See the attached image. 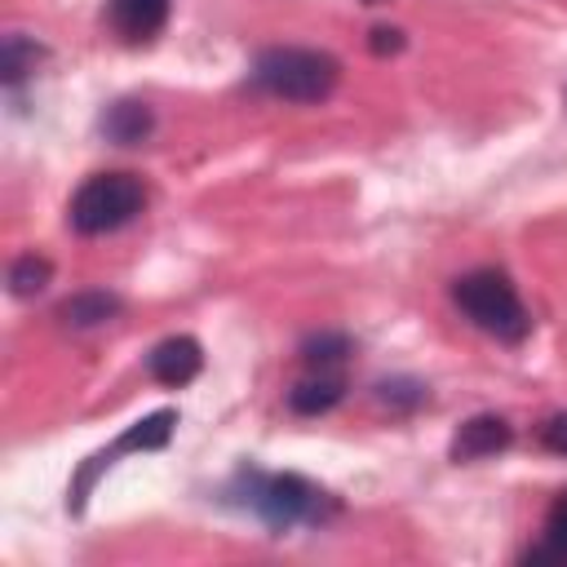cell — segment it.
<instances>
[{"mask_svg": "<svg viewBox=\"0 0 567 567\" xmlns=\"http://www.w3.org/2000/svg\"><path fill=\"white\" fill-rule=\"evenodd\" d=\"M337 75H341V66L332 53L297 49V44L261 49L252 62V84L284 102H323L337 89Z\"/></svg>", "mask_w": 567, "mask_h": 567, "instance_id": "cell-1", "label": "cell"}, {"mask_svg": "<svg viewBox=\"0 0 567 567\" xmlns=\"http://www.w3.org/2000/svg\"><path fill=\"white\" fill-rule=\"evenodd\" d=\"M452 301L461 306V315H465L478 332H487V337H496V341H523V337L532 332V315H527L518 288L509 284V275H501V270H492V266L461 275V279L452 284Z\"/></svg>", "mask_w": 567, "mask_h": 567, "instance_id": "cell-2", "label": "cell"}, {"mask_svg": "<svg viewBox=\"0 0 567 567\" xmlns=\"http://www.w3.org/2000/svg\"><path fill=\"white\" fill-rule=\"evenodd\" d=\"M146 208V186L133 173H93L84 177V186L71 195V226L80 235H106L128 226L137 213Z\"/></svg>", "mask_w": 567, "mask_h": 567, "instance_id": "cell-3", "label": "cell"}, {"mask_svg": "<svg viewBox=\"0 0 567 567\" xmlns=\"http://www.w3.org/2000/svg\"><path fill=\"white\" fill-rule=\"evenodd\" d=\"M248 478V505L275 527V532H288V527H301V523H323L337 505L323 487H315L310 478L301 474H244Z\"/></svg>", "mask_w": 567, "mask_h": 567, "instance_id": "cell-4", "label": "cell"}, {"mask_svg": "<svg viewBox=\"0 0 567 567\" xmlns=\"http://www.w3.org/2000/svg\"><path fill=\"white\" fill-rule=\"evenodd\" d=\"M173 425H177V412H173V408H159V412L142 416L137 425H128L111 447H102L97 456H89V465L80 470V478H75V487H71V509H80V505H84V496H89L93 478H97L115 456H124V452H155V447H164V443H168V434H173Z\"/></svg>", "mask_w": 567, "mask_h": 567, "instance_id": "cell-5", "label": "cell"}, {"mask_svg": "<svg viewBox=\"0 0 567 567\" xmlns=\"http://www.w3.org/2000/svg\"><path fill=\"white\" fill-rule=\"evenodd\" d=\"M146 368H151V377H155L159 385H173V390H177V385H186V381L199 377L204 350H199L195 337H164V341L151 350Z\"/></svg>", "mask_w": 567, "mask_h": 567, "instance_id": "cell-6", "label": "cell"}, {"mask_svg": "<svg viewBox=\"0 0 567 567\" xmlns=\"http://www.w3.org/2000/svg\"><path fill=\"white\" fill-rule=\"evenodd\" d=\"M106 13L124 44H151L168 22V0H111Z\"/></svg>", "mask_w": 567, "mask_h": 567, "instance_id": "cell-7", "label": "cell"}, {"mask_svg": "<svg viewBox=\"0 0 567 567\" xmlns=\"http://www.w3.org/2000/svg\"><path fill=\"white\" fill-rule=\"evenodd\" d=\"M509 439H514V430L501 421V416H470L461 430H456V439H452V461H483V456H496L501 447H509Z\"/></svg>", "mask_w": 567, "mask_h": 567, "instance_id": "cell-8", "label": "cell"}, {"mask_svg": "<svg viewBox=\"0 0 567 567\" xmlns=\"http://www.w3.org/2000/svg\"><path fill=\"white\" fill-rule=\"evenodd\" d=\"M341 390H346V385H341L337 372H315V368H310V377L292 385L288 403H292V412H301V416H319V412H328V408L341 399Z\"/></svg>", "mask_w": 567, "mask_h": 567, "instance_id": "cell-9", "label": "cell"}, {"mask_svg": "<svg viewBox=\"0 0 567 567\" xmlns=\"http://www.w3.org/2000/svg\"><path fill=\"white\" fill-rule=\"evenodd\" d=\"M151 106L146 102H115L106 115H102V133L111 137V142H120V146H133V142H142L146 133H151Z\"/></svg>", "mask_w": 567, "mask_h": 567, "instance_id": "cell-10", "label": "cell"}, {"mask_svg": "<svg viewBox=\"0 0 567 567\" xmlns=\"http://www.w3.org/2000/svg\"><path fill=\"white\" fill-rule=\"evenodd\" d=\"M115 310H120V297L111 292H75L71 301L58 306V319L66 328H93V323H106Z\"/></svg>", "mask_w": 567, "mask_h": 567, "instance_id": "cell-11", "label": "cell"}, {"mask_svg": "<svg viewBox=\"0 0 567 567\" xmlns=\"http://www.w3.org/2000/svg\"><path fill=\"white\" fill-rule=\"evenodd\" d=\"M532 563H567V492L545 514V545L527 554Z\"/></svg>", "mask_w": 567, "mask_h": 567, "instance_id": "cell-12", "label": "cell"}, {"mask_svg": "<svg viewBox=\"0 0 567 567\" xmlns=\"http://www.w3.org/2000/svg\"><path fill=\"white\" fill-rule=\"evenodd\" d=\"M346 354H350V337H346V332H315V337L301 341V359H306V368H315V372L337 368Z\"/></svg>", "mask_w": 567, "mask_h": 567, "instance_id": "cell-13", "label": "cell"}, {"mask_svg": "<svg viewBox=\"0 0 567 567\" xmlns=\"http://www.w3.org/2000/svg\"><path fill=\"white\" fill-rule=\"evenodd\" d=\"M49 275H53V266L44 257L27 252V257H18L9 266V288H13V297H31V292H40L49 284Z\"/></svg>", "mask_w": 567, "mask_h": 567, "instance_id": "cell-14", "label": "cell"}, {"mask_svg": "<svg viewBox=\"0 0 567 567\" xmlns=\"http://www.w3.org/2000/svg\"><path fill=\"white\" fill-rule=\"evenodd\" d=\"M35 53H40L35 44H27L22 35H9V44H4V80L18 84L27 75V58H35Z\"/></svg>", "mask_w": 567, "mask_h": 567, "instance_id": "cell-15", "label": "cell"}, {"mask_svg": "<svg viewBox=\"0 0 567 567\" xmlns=\"http://www.w3.org/2000/svg\"><path fill=\"white\" fill-rule=\"evenodd\" d=\"M540 443H545L549 452L567 456V412H558V416H549V421L540 425Z\"/></svg>", "mask_w": 567, "mask_h": 567, "instance_id": "cell-16", "label": "cell"}, {"mask_svg": "<svg viewBox=\"0 0 567 567\" xmlns=\"http://www.w3.org/2000/svg\"><path fill=\"white\" fill-rule=\"evenodd\" d=\"M368 49L381 53V58H385V53H399V49H403V31H399V27H372Z\"/></svg>", "mask_w": 567, "mask_h": 567, "instance_id": "cell-17", "label": "cell"}, {"mask_svg": "<svg viewBox=\"0 0 567 567\" xmlns=\"http://www.w3.org/2000/svg\"><path fill=\"white\" fill-rule=\"evenodd\" d=\"M368 4H381V0H368Z\"/></svg>", "mask_w": 567, "mask_h": 567, "instance_id": "cell-18", "label": "cell"}]
</instances>
